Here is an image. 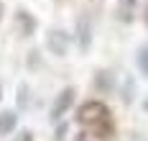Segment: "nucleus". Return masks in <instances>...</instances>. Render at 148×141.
Here are the masks:
<instances>
[{
    "label": "nucleus",
    "mask_w": 148,
    "mask_h": 141,
    "mask_svg": "<svg viewBox=\"0 0 148 141\" xmlns=\"http://www.w3.org/2000/svg\"><path fill=\"white\" fill-rule=\"evenodd\" d=\"M77 121H79L82 126H87V128H92L95 136H100V139L112 136V131H115L107 105H105V103H97V100L84 103V105L79 108V113H77Z\"/></svg>",
    "instance_id": "f257e3e1"
},
{
    "label": "nucleus",
    "mask_w": 148,
    "mask_h": 141,
    "mask_svg": "<svg viewBox=\"0 0 148 141\" xmlns=\"http://www.w3.org/2000/svg\"><path fill=\"white\" fill-rule=\"evenodd\" d=\"M46 46L51 49V54L64 57V54H66V49H69V36L61 31V28H56V31L49 33V39H46Z\"/></svg>",
    "instance_id": "f03ea898"
},
{
    "label": "nucleus",
    "mask_w": 148,
    "mask_h": 141,
    "mask_svg": "<svg viewBox=\"0 0 148 141\" xmlns=\"http://www.w3.org/2000/svg\"><path fill=\"white\" fill-rule=\"evenodd\" d=\"M77 44H79L82 51H87L89 44H92V21H89V16H79V21H77Z\"/></svg>",
    "instance_id": "7ed1b4c3"
},
{
    "label": "nucleus",
    "mask_w": 148,
    "mask_h": 141,
    "mask_svg": "<svg viewBox=\"0 0 148 141\" xmlns=\"http://www.w3.org/2000/svg\"><path fill=\"white\" fill-rule=\"evenodd\" d=\"M72 100H74V90L72 87H64V90L59 93V97H56V103H54V108H51V121H59L61 115L69 110Z\"/></svg>",
    "instance_id": "20e7f679"
},
{
    "label": "nucleus",
    "mask_w": 148,
    "mask_h": 141,
    "mask_svg": "<svg viewBox=\"0 0 148 141\" xmlns=\"http://www.w3.org/2000/svg\"><path fill=\"white\" fill-rule=\"evenodd\" d=\"M15 123H18V118H15L13 110H3V113H0V136H8V133H13Z\"/></svg>",
    "instance_id": "39448f33"
},
{
    "label": "nucleus",
    "mask_w": 148,
    "mask_h": 141,
    "mask_svg": "<svg viewBox=\"0 0 148 141\" xmlns=\"http://www.w3.org/2000/svg\"><path fill=\"white\" fill-rule=\"evenodd\" d=\"M135 3H138V0H120V5H118V16H120V21H133Z\"/></svg>",
    "instance_id": "423d86ee"
},
{
    "label": "nucleus",
    "mask_w": 148,
    "mask_h": 141,
    "mask_svg": "<svg viewBox=\"0 0 148 141\" xmlns=\"http://www.w3.org/2000/svg\"><path fill=\"white\" fill-rule=\"evenodd\" d=\"M18 23H21V28H23V36H28V33H33V28H36V21L28 16V13H18Z\"/></svg>",
    "instance_id": "0eeeda50"
},
{
    "label": "nucleus",
    "mask_w": 148,
    "mask_h": 141,
    "mask_svg": "<svg viewBox=\"0 0 148 141\" xmlns=\"http://www.w3.org/2000/svg\"><path fill=\"white\" fill-rule=\"evenodd\" d=\"M135 62H138V67H140V72L148 77V44H146V46H140V51H138V59H135Z\"/></svg>",
    "instance_id": "6e6552de"
},
{
    "label": "nucleus",
    "mask_w": 148,
    "mask_h": 141,
    "mask_svg": "<svg viewBox=\"0 0 148 141\" xmlns=\"http://www.w3.org/2000/svg\"><path fill=\"white\" fill-rule=\"evenodd\" d=\"M97 87H105V90L110 87V77H107V72H100V75H97Z\"/></svg>",
    "instance_id": "1a4fd4ad"
},
{
    "label": "nucleus",
    "mask_w": 148,
    "mask_h": 141,
    "mask_svg": "<svg viewBox=\"0 0 148 141\" xmlns=\"http://www.w3.org/2000/svg\"><path fill=\"white\" fill-rule=\"evenodd\" d=\"M13 141H33V133L31 131H21L18 136H13Z\"/></svg>",
    "instance_id": "9d476101"
},
{
    "label": "nucleus",
    "mask_w": 148,
    "mask_h": 141,
    "mask_svg": "<svg viewBox=\"0 0 148 141\" xmlns=\"http://www.w3.org/2000/svg\"><path fill=\"white\" fill-rule=\"evenodd\" d=\"M143 108H146V110H148V97H146V103H143Z\"/></svg>",
    "instance_id": "9b49d317"
},
{
    "label": "nucleus",
    "mask_w": 148,
    "mask_h": 141,
    "mask_svg": "<svg viewBox=\"0 0 148 141\" xmlns=\"http://www.w3.org/2000/svg\"><path fill=\"white\" fill-rule=\"evenodd\" d=\"M0 13H3V5H0Z\"/></svg>",
    "instance_id": "f8f14e48"
},
{
    "label": "nucleus",
    "mask_w": 148,
    "mask_h": 141,
    "mask_svg": "<svg viewBox=\"0 0 148 141\" xmlns=\"http://www.w3.org/2000/svg\"><path fill=\"white\" fill-rule=\"evenodd\" d=\"M146 21H148V16H146Z\"/></svg>",
    "instance_id": "ddd939ff"
}]
</instances>
